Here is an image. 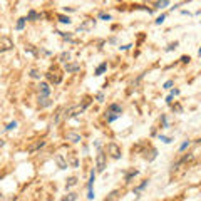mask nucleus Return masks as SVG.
<instances>
[{
	"label": "nucleus",
	"instance_id": "obj_35",
	"mask_svg": "<svg viewBox=\"0 0 201 201\" xmlns=\"http://www.w3.org/2000/svg\"><path fill=\"white\" fill-rule=\"evenodd\" d=\"M131 47H133V44H126V45H121V47H119V50H129Z\"/></svg>",
	"mask_w": 201,
	"mask_h": 201
},
{
	"label": "nucleus",
	"instance_id": "obj_13",
	"mask_svg": "<svg viewBox=\"0 0 201 201\" xmlns=\"http://www.w3.org/2000/svg\"><path fill=\"white\" fill-rule=\"evenodd\" d=\"M66 137L69 141H72V142H79V141H80V134H77V133H67Z\"/></svg>",
	"mask_w": 201,
	"mask_h": 201
},
{
	"label": "nucleus",
	"instance_id": "obj_38",
	"mask_svg": "<svg viewBox=\"0 0 201 201\" xmlns=\"http://www.w3.org/2000/svg\"><path fill=\"white\" fill-rule=\"evenodd\" d=\"M189 57H188V55H183V57H181V62H184V64H188V62H189Z\"/></svg>",
	"mask_w": 201,
	"mask_h": 201
},
{
	"label": "nucleus",
	"instance_id": "obj_25",
	"mask_svg": "<svg viewBox=\"0 0 201 201\" xmlns=\"http://www.w3.org/2000/svg\"><path fill=\"white\" fill-rule=\"evenodd\" d=\"M164 19H166V13H161L159 17H158L156 20H154V24H156V25H161V24L164 22Z\"/></svg>",
	"mask_w": 201,
	"mask_h": 201
},
{
	"label": "nucleus",
	"instance_id": "obj_43",
	"mask_svg": "<svg viewBox=\"0 0 201 201\" xmlns=\"http://www.w3.org/2000/svg\"><path fill=\"white\" fill-rule=\"evenodd\" d=\"M196 142H201V137H200V139H198V141H196Z\"/></svg>",
	"mask_w": 201,
	"mask_h": 201
},
{
	"label": "nucleus",
	"instance_id": "obj_41",
	"mask_svg": "<svg viewBox=\"0 0 201 201\" xmlns=\"http://www.w3.org/2000/svg\"><path fill=\"white\" fill-rule=\"evenodd\" d=\"M181 13L183 15H191V12H188V10H181Z\"/></svg>",
	"mask_w": 201,
	"mask_h": 201
},
{
	"label": "nucleus",
	"instance_id": "obj_1",
	"mask_svg": "<svg viewBox=\"0 0 201 201\" xmlns=\"http://www.w3.org/2000/svg\"><path fill=\"white\" fill-rule=\"evenodd\" d=\"M50 87L47 82H40L39 84V106L40 107H49L52 106V100H50Z\"/></svg>",
	"mask_w": 201,
	"mask_h": 201
},
{
	"label": "nucleus",
	"instance_id": "obj_5",
	"mask_svg": "<svg viewBox=\"0 0 201 201\" xmlns=\"http://www.w3.org/2000/svg\"><path fill=\"white\" fill-rule=\"evenodd\" d=\"M107 151H109V154H111V158H112V159H119L121 156H122L121 147L117 146L116 142H109V144H107Z\"/></svg>",
	"mask_w": 201,
	"mask_h": 201
},
{
	"label": "nucleus",
	"instance_id": "obj_7",
	"mask_svg": "<svg viewBox=\"0 0 201 201\" xmlns=\"http://www.w3.org/2000/svg\"><path fill=\"white\" fill-rule=\"evenodd\" d=\"M10 49H13V42L7 35H3L2 37V40H0V52H7V50H10Z\"/></svg>",
	"mask_w": 201,
	"mask_h": 201
},
{
	"label": "nucleus",
	"instance_id": "obj_28",
	"mask_svg": "<svg viewBox=\"0 0 201 201\" xmlns=\"http://www.w3.org/2000/svg\"><path fill=\"white\" fill-rule=\"evenodd\" d=\"M40 75H42V74H40L39 70H35V69L30 70V77H32V79H40Z\"/></svg>",
	"mask_w": 201,
	"mask_h": 201
},
{
	"label": "nucleus",
	"instance_id": "obj_42",
	"mask_svg": "<svg viewBox=\"0 0 201 201\" xmlns=\"http://www.w3.org/2000/svg\"><path fill=\"white\" fill-rule=\"evenodd\" d=\"M198 55H200V57H201V47H200V50H198Z\"/></svg>",
	"mask_w": 201,
	"mask_h": 201
},
{
	"label": "nucleus",
	"instance_id": "obj_14",
	"mask_svg": "<svg viewBox=\"0 0 201 201\" xmlns=\"http://www.w3.org/2000/svg\"><path fill=\"white\" fill-rule=\"evenodd\" d=\"M168 5H169V0H159V2L154 3V8L159 10V8H164V7H168Z\"/></svg>",
	"mask_w": 201,
	"mask_h": 201
},
{
	"label": "nucleus",
	"instance_id": "obj_3",
	"mask_svg": "<svg viewBox=\"0 0 201 201\" xmlns=\"http://www.w3.org/2000/svg\"><path fill=\"white\" fill-rule=\"evenodd\" d=\"M104 169H106V154L99 151L97 156H96V171L97 173H104Z\"/></svg>",
	"mask_w": 201,
	"mask_h": 201
},
{
	"label": "nucleus",
	"instance_id": "obj_6",
	"mask_svg": "<svg viewBox=\"0 0 201 201\" xmlns=\"http://www.w3.org/2000/svg\"><path fill=\"white\" fill-rule=\"evenodd\" d=\"M54 161H55V164L59 166V169H67V168H69V161H67V158L64 154H55Z\"/></svg>",
	"mask_w": 201,
	"mask_h": 201
},
{
	"label": "nucleus",
	"instance_id": "obj_34",
	"mask_svg": "<svg viewBox=\"0 0 201 201\" xmlns=\"http://www.w3.org/2000/svg\"><path fill=\"white\" fill-rule=\"evenodd\" d=\"M96 99H97V102H104V92H99L96 96Z\"/></svg>",
	"mask_w": 201,
	"mask_h": 201
},
{
	"label": "nucleus",
	"instance_id": "obj_20",
	"mask_svg": "<svg viewBox=\"0 0 201 201\" xmlns=\"http://www.w3.org/2000/svg\"><path fill=\"white\" fill-rule=\"evenodd\" d=\"M188 159H191V156H189V154H186V156H183V158H181V159L178 161V163H174V164H173V168H174V169H176V168H178V166H181L183 163H186Z\"/></svg>",
	"mask_w": 201,
	"mask_h": 201
},
{
	"label": "nucleus",
	"instance_id": "obj_24",
	"mask_svg": "<svg viewBox=\"0 0 201 201\" xmlns=\"http://www.w3.org/2000/svg\"><path fill=\"white\" fill-rule=\"evenodd\" d=\"M158 137H159V141H163L164 144H171V142H173V137H169V136H163V134H159Z\"/></svg>",
	"mask_w": 201,
	"mask_h": 201
},
{
	"label": "nucleus",
	"instance_id": "obj_29",
	"mask_svg": "<svg viewBox=\"0 0 201 201\" xmlns=\"http://www.w3.org/2000/svg\"><path fill=\"white\" fill-rule=\"evenodd\" d=\"M59 34H60V37H62V39H67L69 42H74V39H72V35H70V34H66V32H59Z\"/></svg>",
	"mask_w": 201,
	"mask_h": 201
},
{
	"label": "nucleus",
	"instance_id": "obj_12",
	"mask_svg": "<svg viewBox=\"0 0 201 201\" xmlns=\"http://www.w3.org/2000/svg\"><path fill=\"white\" fill-rule=\"evenodd\" d=\"M44 146H45V141L40 139V141H37L35 144H32V146L29 147V153H35L37 149H40V147H44Z\"/></svg>",
	"mask_w": 201,
	"mask_h": 201
},
{
	"label": "nucleus",
	"instance_id": "obj_8",
	"mask_svg": "<svg viewBox=\"0 0 201 201\" xmlns=\"http://www.w3.org/2000/svg\"><path fill=\"white\" fill-rule=\"evenodd\" d=\"M94 25H96V20H94V19H89V20H86L82 25H79L77 32H86V30H91Z\"/></svg>",
	"mask_w": 201,
	"mask_h": 201
},
{
	"label": "nucleus",
	"instance_id": "obj_31",
	"mask_svg": "<svg viewBox=\"0 0 201 201\" xmlns=\"http://www.w3.org/2000/svg\"><path fill=\"white\" fill-rule=\"evenodd\" d=\"M176 47H178V42H173V44H169V45L164 49V50H166V52H171V50H174Z\"/></svg>",
	"mask_w": 201,
	"mask_h": 201
},
{
	"label": "nucleus",
	"instance_id": "obj_9",
	"mask_svg": "<svg viewBox=\"0 0 201 201\" xmlns=\"http://www.w3.org/2000/svg\"><path fill=\"white\" fill-rule=\"evenodd\" d=\"M45 77L50 80V82H54V84H60V82H62V75H60L59 72H47Z\"/></svg>",
	"mask_w": 201,
	"mask_h": 201
},
{
	"label": "nucleus",
	"instance_id": "obj_23",
	"mask_svg": "<svg viewBox=\"0 0 201 201\" xmlns=\"http://www.w3.org/2000/svg\"><path fill=\"white\" fill-rule=\"evenodd\" d=\"M69 156H70V164H72V168H77V166H79V161H77V156H75V153H70Z\"/></svg>",
	"mask_w": 201,
	"mask_h": 201
},
{
	"label": "nucleus",
	"instance_id": "obj_30",
	"mask_svg": "<svg viewBox=\"0 0 201 201\" xmlns=\"http://www.w3.org/2000/svg\"><path fill=\"white\" fill-rule=\"evenodd\" d=\"M173 86H174L173 80H166V82L163 84V89H173Z\"/></svg>",
	"mask_w": 201,
	"mask_h": 201
},
{
	"label": "nucleus",
	"instance_id": "obj_32",
	"mask_svg": "<svg viewBox=\"0 0 201 201\" xmlns=\"http://www.w3.org/2000/svg\"><path fill=\"white\" fill-rule=\"evenodd\" d=\"M189 144H191L189 141H184V142H183V144H181V146H179V151H181V153H183L184 149H188V147H189Z\"/></svg>",
	"mask_w": 201,
	"mask_h": 201
},
{
	"label": "nucleus",
	"instance_id": "obj_36",
	"mask_svg": "<svg viewBox=\"0 0 201 201\" xmlns=\"http://www.w3.org/2000/svg\"><path fill=\"white\" fill-rule=\"evenodd\" d=\"M173 97H174L173 94H169V96L166 97V104H169V106H171V104H173Z\"/></svg>",
	"mask_w": 201,
	"mask_h": 201
},
{
	"label": "nucleus",
	"instance_id": "obj_40",
	"mask_svg": "<svg viewBox=\"0 0 201 201\" xmlns=\"http://www.w3.org/2000/svg\"><path fill=\"white\" fill-rule=\"evenodd\" d=\"M64 12H75V8H72V7H64Z\"/></svg>",
	"mask_w": 201,
	"mask_h": 201
},
{
	"label": "nucleus",
	"instance_id": "obj_37",
	"mask_svg": "<svg viewBox=\"0 0 201 201\" xmlns=\"http://www.w3.org/2000/svg\"><path fill=\"white\" fill-rule=\"evenodd\" d=\"M114 198H117V191H112L111 196H107V200H114Z\"/></svg>",
	"mask_w": 201,
	"mask_h": 201
},
{
	"label": "nucleus",
	"instance_id": "obj_27",
	"mask_svg": "<svg viewBox=\"0 0 201 201\" xmlns=\"http://www.w3.org/2000/svg\"><path fill=\"white\" fill-rule=\"evenodd\" d=\"M17 127V121H12V122H8L5 126V131H12V129H15Z\"/></svg>",
	"mask_w": 201,
	"mask_h": 201
},
{
	"label": "nucleus",
	"instance_id": "obj_44",
	"mask_svg": "<svg viewBox=\"0 0 201 201\" xmlns=\"http://www.w3.org/2000/svg\"><path fill=\"white\" fill-rule=\"evenodd\" d=\"M198 15H201V10H200V12H198Z\"/></svg>",
	"mask_w": 201,
	"mask_h": 201
},
{
	"label": "nucleus",
	"instance_id": "obj_39",
	"mask_svg": "<svg viewBox=\"0 0 201 201\" xmlns=\"http://www.w3.org/2000/svg\"><path fill=\"white\" fill-rule=\"evenodd\" d=\"M169 94H173V96H179V89H171V92Z\"/></svg>",
	"mask_w": 201,
	"mask_h": 201
},
{
	"label": "nucleus",
	"instance_id": "obj_2",
	"mask_svg": "<svg viewBox=\"0 0 201 201\" xmlns=\"http://www.w3.org/2000/svg\"><path fill=\"white\" fill-rule=\"evenodd\" d=\"M121 116H122V107H121L119 104H111V106L107 107L104 117H106L107 122H114L116 119H119Z\"/></svg>",
	"mask_w": 201,
	"mask_h": 201
},
{
	"label": "nucleus",
	"instance_id": "obj_11",
	"mask_svg": "<svg viewBox=\"0 0 201 201\" xmlns=\"http://www.w3.org/2000/svg\"><path fill=\"white\" fill-rule=\"evenodd\" d=\"M106 70H107V62H102V64L97 66V69L94 70V75H96V77H99V75H102Z\"/></svg>",
	"mask_w": 201,
	"mask_h": 201
},
{
	"label": "nucleus",
	"instance_id": "obj_4",
	"mask_svg": "<svg viewBox=\"0 0 201 201\" xmlns=\"http://www.w3.org/2000/svg\"><path fill=\"white\" fill-rule=\"evenodd\" d=\"M96 173L97 171H91V176H89V181H87V189H89V193H87V200H94L96 198V194H94V189H92V186H94V181H96Z\"/></svg>",
	"mask_w": 201,
	"mask_h": 201
},
{
	"label": "nucleus",
	"instance_id": "obj_22",
	"mask_svg": "<svg viewBox=\"0 0 201 201\" xmlns=\"http://www.w3.org/2000/svg\"><path fill=\"white\" fill-rule=\"evenodd\" d=\"M57 19H59V22L60 24H67V25H69V24H72V20H70V17H69V15H59V17H57Z\"/></svg>",
	"mask_w": 201,
	"mask_h": 201
},
{
	"label": "nucleus",
	"instance_id": "obj_19",
	"mask_svg": "<svg viewBox=\"0 0 201 201\" xmlns=\"http://www.w3.org/2000/svg\"><path fill=\"white\" fill-rule=\"evenodd\" d=\"M40 19V15L37 12H35V10H30V12H29V15H27V20H39Z\"/></svg>",
	"mask_w": 201,
	"mask_h": 201
},
{
	"label": "nucleus",
	"instance_id": "obj_21",
	"mask_svg": "<svg viewBox=\"0 0 201 201\" xmlns=\"http://www.w3.org/2000/svg\"><path fill=\"white\" fill-rule=\"evenodd\" d=\"M62 200L64 201H75V200H79V194L77 193H70V194H67V196H64Z\"/></svg>",
	"mask_w": 201,
	"mask_h": 201
},
{
	"label": "nucleus",
	"instance_id": "obj_15",
	"mask_svg": "<svg viewBox=\"0 0 201 201\" xmlns=\"http://www.w3.org/2000/svg\"><path fill=\"white\" fill-rule=\"evenodd\" d=\"M25 22H27V17H22V19H19V20H17V25H15V29H17V30H24Z\"/></svg>",
	"mask_w": 201,
	"mask_h": 201
},
{
	"label": "nucleus",
	"instance_id": "obj_16",
	"mask_svg": "<svg viewBox=\"0 0 201 201\" xmlns=\"http://www.w3.org/2000/svg\"><path fill=\"white\" fill-rule=\"evenodd\" d=\"M59 59H60V62H64V64L70 62V52H62Z\"/></svg>",
	"mask_w": 201,
	"mask_h": 201
},
{
	"label": "nucleus",
	"instance_id": "obj_17",
	"mask_svg": "<svg viewBox=\"0 0 201 201\" xmlns=\"http://www.w3.org/2000/svg\"><path fill=\"white\" fill-rule=\"evenodd\" d=\"M137 174H139V171H137V169H133V171H131L129 174H126L124 181H126V183H131V179H133L134 176H137Z\"/></svg>",
	"mask_w": 201,
	"mask_h": 201
},
{
	"label": "nucleus",
	"instance_id": "obj_18",
	"mask_svg": "<svg viewBox=\"0 0 201 201\" xmlns=\"http://www.w3.org/2000/svg\"><path fill=\"white\" fill-rule=\"evenodd\" d=\"M77 184V178L75 176H72V178H69V179L66 181V188L69 189V188H72V186H75Z\"/></svg>",
	"mask_w": 201,
	"mask_h": 201
},
{
	"label": "nucleus",
	"instance_id": "obj_33",
	"mask_svg": "<svg viewBox=\"0 0 201 201\" xmlns=\"http://www.w3.org/2000/svg\"><path fill=\"white\" fill-rule=\"evenodd\" d=\"M99 19H100V20H106V22H107V20H111L112 17H111L109 13H99Z\"/></svg>",
	"mask_w": 201,
	"mask_h": 201
},
{
	"label": "nucleus",
	"instance_id": "obj_10",
	"mask_svg": "<svg viewBox=\"0 0 201 201\" xmlns=\"http://www.w3.org/2000/svg\"><path fill=\"white\" fill-rule=\"evenodd\" d=\"M66 70L67 72H77V70H80V64L79 62H67Z\"/></svg>",
	"mask_w": 201,
	"mask_h": 201
},
{
	"label": "nucleus",
	"instance_id": "obj_26",
	"mask_svg": "<svg viewBox=\"0 0 201 201\" xmlns=\"http://www.w3.org/2000/svg\"><path fill=\"white\" fill-rule=\"evenodd\" d=\"M161 124H163V127L166 129V127H169V124H168V117L166 114H161Z\"/></svg>",
	"mask_w": 201,
	"mask_h": 201
}]
</instances>
